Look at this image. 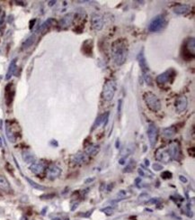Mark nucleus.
Wrapping results in <instances>:
<instances>
[{"label":"nucleus","mask_w":195,"mask_h":220,"mask_svg":"<svg viewBox=\"0 0 195 220\" xmlns=\"http://www.w3.org/2000/svg\"><path fill=\"white\" fill-rule=\"evenodd\" d=\"M0 189H2L4 191H6V192H8L11 189L10 184H9L8 180L6 179V177L1 176V175H0Z\"/></svg>","instance_id":"6ab92c4d"},{"label":"nucleus","mask_w":195,"mask_h":220,"mask_svg":"<svg viewBox=\"0 0 195 220\" xmlns=\"http://www.w3.org/2000/svg\"><path fill=\"white\" fill-rule=\"evenodd\" d=\"M94 180V178H92V179H87L86 180H85V184H88L89 182L91 183L92 181H93Z\"/></svg>","instance_id":"4c0bfd02"},{"label":"nucleus","mask_w":195,"mask_h":220,"mask_svg":"<svg viewBox=\"0 0 195 220\" xmlns=\"http://www.w3.org/2000/svg\"><path fill=\"white\" fill-rule=\"evenodd\" d=\"M186 50L188 51V53H189V54H192V55L193 56V54H194V50H195L194 38L189 39V41L187 42V44H186Z\"/></svg>","instance_id":"4be33fe9"},{"label":"nucleus","mask_w":195,"mask_h":220,"mask_svg":"<svg viewBox=\"0 0 195 220\" xmlns=\"http://www.w3.org/2000/svg\"><path fill=\"white\" fill-rule=\"evenodd\" d=\"M100 151V146L96 145H92L90 146H88L85 149V153L87 155H95L96 153H98Z\"/></svg>","instance_id":"412c9836"},{"label":"nucleus","mask_w":195,"mask_h":220,"mask_svg":"<svg viewBox=\"0 0 195 220\" xmlns=\"http://www.w3.org/2000/svg\"><path fill=\"white\" fill-rule=\"evenodd\" d=\"M61 174V170L56 165H51L48 170H47V175L50 179L58 178Z\"/></svg>","instance_id":"9b49d317"},{"label":"nucleus","mask_w":195,"mask_h":220,"mask_svg":"<svg viewBox=\"0 0 195 220\" xmlns=\"http://www.w3.org/2000/svg\"><path fill=\"white\" fill-rule=\"evenodd\" d=\"M167 149L169 151V153H170L172 159L177 160L178 157L180 156V148H179V145L177 143H172L169 145V148H167Z\"/></svg>","instance_id":"f8f14e48"},{"label":"nucleus","mask_w":195,"mask_h":220,"mask_svg":"<svg viewBox=\"0 0 195 220\" xmlns=\"http://www.w3.org/2000/svg\"><path fill=\"white\" fill-rule=\"evenodd\" d=\"M175 76V71L173 69H170V70L164 71L163 73L159 74V75L156 77V82L158 84H164L166 83V82H169V81H170V79H171V78H174Z\"/></svg>","instance_id":"0eeeda50"},{"label":"nucleus","mask_w":195,"mask_h":220,"mask_svg":"<svg viewBox=\"0 0 195 220\" xmlns=\"http://www.w3.org/2000/svg\"><path fill=\"white\" fill-rule=\"evenodd\" d=\"M116 92V82L113 80H106L103 88V98L105 101H111Z\"/></svg>","instance_id":"7ed1b4c3"},{"label":"nucleus","mask_w":195,"mask_h":220,"mask_svg":"<svg viewBox=\"0 0 195 220\" xmlns=\"http://www.w3.org/2000/svg\"><path fill=\"white\" fill-rule=\"evenodd\" d=\"M0 147H2V138L0 137Z\"/></svg>","instance_id":"a18cd8bd"},{"label":"nucleus","mask_w":195,"mask_h":220,"mask_svg":"<svg viewBox=\"0 0 195 220\" xmlns=\"http://www.w3.org/2000/svg\"><path fill=\"white\" fill-rule=\"evenodd\" d=\"M190 9H191V6L189 5L179 4L174 7V12L176 15H185L186 13H188Z\"/></svg>","instance_id":"4468645a"},{"label":"nucleus","mask_w":195,"mask_h":220,"mask_svg":"<svg viewBox=\"0 0 195 220\" xmlns=\"http://www.w3.org/2000/svg\"><path fill=\"white\" fill-rule=\"evenodd\" d=\"M83 52H85L86 49L88 50L87 51V53H86V55H92V50H93V42L92 41H90V40H87V41H85V42H84V44H83Z\"/></svg>","instance_id":"b1692460"},{"label":"nucleus","mask_w":195,"mask_h":220,"mask_svg":"<svg viewBox=\"0 0 195 220\" xmlns=\"http://www.w3.org/2000/svg\"><path fill=\"white\" fill-rule=\"evenodd\" d=\"M23 160L25 162H27V163H32V162H34V160H35V157H34L31 153H30L25 152V153H23Z\"/></svg>","instance_id":"a878e982"},{"label":"nucleus","mask_w":195,"mask_h":220,"mask_svg":"<svg viewBox=\"0 0 195 220\" xmlns=\"http://www.w3.org/2000/svg\"><path fill=\"white\" fill-rule=\"evenodd\" d=\"M102 212H104V214L107 215V216H112L113 214V209L111 207H106V208L102 209Z\"/></svg>","instance_id":"7c9ffc66"},{"label":"nucleus","mask_w":195,"mask_h":220,"mask_svg":"<svg viewBox=\"0 0 195 220\" xmlns=\"http://www.w3.org/2000/svg\"><path fill=\"white\" fill-rule=\"evenodd\" d=\"M52 220H60V218H53Z\"/></svg>","instance_id":"49530a36"},{"label":"nucleus","mask_w":195,"mask_h":220,"mask_svg":"<svg viewBox=\"0 0 195 220\" xmlns=\"http://www.w3.org/2000/svg\"><path fill=\"white\" fill-rule=\"evenodd\" d=\"M55 3H56V1H50V2H49V6H52L55 5Z\"/></svg>","instance_id":"58836bf2"},{"label":"nucleus","mask_w":195,"mask_h":220,"mask_svg":"<svg viewBox=\"0 0 195 220\" xmlns=\"http://www.w3.org/2000/svg\"><path fill=\"white\" fill-rule=\"evenodd\" d=\"M34 41H35V36H34V35H31L29 38H27V39L23 42V45H22L23 49H27V48L31 47V45L33 44Z\"/></svg>","instance_id":"393cba45"},{"label":"nucleus","mask_w":195,"mask_h":220,"mask_svg":"<svg viewBox=\"0 0 195 220\" xmlns=\"http://www.w3.org/2000/svg\"><path fill=\"white\" fill-rule=\"evenodd\" d=\"M165 24L166 23H165L164 16L163 15H157L149 24L148 30L150 32H152L160 31V30L163 29V27L165 25Z\"/></svg>","instance_id":"20e7f679"},{"label":"nucleus","mask_w":195,"mask_h":220,"mask_svg":"<svg viewBox=\"0 0 195 220\" xmlns=\"http://www.w3.org/2000/svg\"><path fill=\"white\" fill-rule=\"evenodd\" d=\"M139 66L142 70V72H143L144 75H147L149 69H148V66H147V61H146V58L144 56L143 53H139Z\"/></svg>","instance_id":"2eb2a0df"},{"label":"nucleus","mask_w":195,"mask_h":220,"mask_svg":"<svg viewBox=\"0 0 195 220\" xmlns=\"http://www.w3.org/2000/svg\"><path fill=\"white\" fill-rule=\"evenodd\" d=\"M86 160L87 158L85 153H77L73 157V162L76 164H82L86 162Z\"/></svg>","instance_id":"aec40b11"},{"label":"nucleus","mask_w":195,"mask_h":220,"mask_svg":"<svg viewBox=\"0 0 195 220\" xmlns=\"http://www.w3.org/2000/svg\"><path fill=\"white\" fill-rule=\"evenodd\" d=\"M156 158L157 161L159 162H163L165 163H168L171 160L172 157L169 153L168 149H163V148H159L158 150H156Z\"/></svg>","instance_id":"423d86ee"},{"label":"nucleus","mask_w":195,"mask_h":220,"mask_svg":"<svg viewBox=\"0 0 195 220\" xmlns=\"http://www.w3.org/2000/svg\"><path fill=\"white\" fill-rule=\"evenodd\" d=\"M35 21H36L35 19H34L33 21H31V25H30V29H31V28L33 27V24H34V23H35Z\"/></svg>","instance_id":"79ce46f5"},{"label":"nucleus","mask_w":195,"mask_h":220,"mask_svg":"<svg viewBox=\"0 0 195 220\" xmlns=\"http://www.w3.org/2000/svg\"><path fill=\"white\" fill-rule=\"evenodd\" d=\"M115 146H116V148H118V149H119V146H120V142H119V140H117V141H116Z\"/></svg>","instance_id":"a19ab883"},{"label":"nucleus","mask_w":195,"mask_h":220,"mask_svg":"<svg viewBox=\"0 0 195 220\" xmlns=\"http://www.w3.org/2000/svg\"><path fill=\"white\" fill-rule=\"evenodd\" d=\"M30 170L34 174H41L44 170V166L41 162H33L30 166Z\"/></svg>","instance_id":"dca6fc26"},{"label":"nucleus","mask_w":195,"mask_h":220,"mask_svg":"<svg viewBox=\"0 0 195 220\" xmlns=\"http://www.w3.org/2000/svg\"><path fill=\"white\" fill-rule=\"evenodd\" d=\"M118 196L120 197V199H123L124 198H125V196H126V191H125V190H121V191L118 193Z\"/></svg>","instance_id":"f704fd0d"},{"label":"nucleus","mask_w":195,"mask_h":220,"mask_svg":"<svg viewBox=\"0 0 195 220\" xmlns=\"http://www.w3.org/2000/svg\"><path fill=\"white\" fill-rule=\"evenodd\" d=\"M150 199V196L147 193H141L139 196V201L140 202H147Z\"/></svg>","instance_id":"c756f323"},{"label":"nucleus","mask_w":195,"mask_h":220,"mask_svg":"<svg viewBox=\"0 0 195 220\" xmlns=\"http://www.w3.org/2000/svg\"><path fill=\"white\" fill-rule=\"evenodd\" d=\"M122 100L120 99L118 101V114H121L122 113Z\"/></svg>","instance_id":"72a5a7b5"},{"label":"nucleus","mask_w":195,"mask_h":220,"mask_svg":"<svg viewBox=\"0 0 195 220\" xmlns=\"http://www.w3.org/2000/svg\"><path fill=\"white\" fill-rule=\"evenodd\" d=\"M144 101L147 106L153 112H158L161 109V102L156 95L152 92H145L143 95Z\"/></svg>","instance_id":"f03ea898"},{"label":"nucleus","mask_w":195,"mask_h":220,"mask_svg":"<svg viewBox=\"0 0 195 220\" xmlns=\"http://www.w3.org/2000/svg\"><path fill=\"white\" fill-rule=\"evenodd\" d=\"M179 179H180L182 182H184V183H187V182H188V179L185 178V176H183V175H180V176H179Z\"/></svg>","instance_id":"c9c22d12"},{"label":"nucleus","mask_w":195,"mask_h":220,"mask_svg":"<svg viewBox=\"0 0 195 220\" xmlns=\"http://www.w3.org/2000/svg\"><path fill=\"white\" fill-rule=\"evenodd\" d=\"M152 168H153V170H156V171H158V170H163V166L161 165V164H159V163H154L153 165H152Z\"/></svg>","instance_id":"473e14b6"},{"label":"nucleus","mask_w":195,"mask_h":220,"mask_svg":"<svg viewBox=\"0 0 195 220\" xmlns=\"http://www.w3.org/2000/svg\"><path fill=\"white\" fill-rule=\"evenodd\" d=\"M54 22V20L52 19V18H49L48 20H46V21L44 22L42 24H41V26L38 28V30H37V32H43V31H45L50 25H52V24Z\"/></svg>","instance_id":"cd10ccee"},{"label":"nucleus","mask_w":195,"mask_h":220,"mask_svg":"<svg viewBox=\"0 0 195 220\" xmlns=\"http://www.w3.org/2000/svg\"><path fill=\"white\" fill-rule=\"evenodd\" d=\"M139 174L141 177H144V176H145V172H144V170L142 169H139Z\"/></svg>","instance_id":"e433bc0d"},{"label":"nucleus","mask_w":195,"mask_h":220,"mask_svg":"<svg viewBox=\"0 0 195 220\" xmlns=\"http://www.w3.org/2000/svg\"><path fill=\"white\" fill-rule=\"evenodd\" d=\"M15 69H16V59H14V60L11 62L10 65H9V67H8V71H7L6 75V80H10L11 77L13 76V74H14L15 71Z\"/></svg>","instance_id":"f3484780"},{"label":"nucleus","mask_w":195,"mask_h":220,"mask_svg":"<svg viewBox=\"0 0 195 220\" xmlns=\"http://www.w3.org/2000/svg\"><path fill=\"white\" fill-rule=\"evenodd\" d=\"M176 134V128L175 126H169L163 129V136L166 138H172Z\"/></svg>","instance_id":"a211bd4d"},{"label":"nucleus","mask_w":195,"mask_h":220,"mask_svg":"<svg viewBox=\"0 0 195 220\" xmlns=\"http://www.w3.org/2000/svg\"><path fill=\"white\" fill-rule=\"evenodd\" d=\"M147 136H148V140H149L151 147H154L155 145L156 144L157 136H158V129L155 124H149V126L147 127Z\"/></svg>","instance_id":"39448f33"},{"label":"nucleus","mask_w":195,"mask_h":220,"mask_svg":"<svg viewBox=\"0 0 195 220\" xmlns=\"http://www.w3.org/2000/svg\"><path fill=\"white\" fill-rule=\"evenodd\" d=\"M1 12H2V8H1V6H0V15H1Z\"/></svg>","instance_id":"de8ad7c7"},{"label":"nucleus","mask_w":195,"mask_h":220,"mask_svg":"<svg viewBox=\"0 0 195 220\" xmlns=\"http://www.w3.org/2000/svg\"><path fill=\"white\" fill-rule=\"evenodd\" d=\"M21 220H28V218H27L26 217H23V218H21Z\"/></svg>","instance_id":"c03bdc74"},{"label":"nucleus","mask_w":195,"mask_h":220,"mask_svg":"<svg viewBox=\"0 0 195 220\" xmlns=\"http://www.w3.org/2000/svg\"><path fill=\"white\" fill-rule=\"evenodd\" d=\"M6 136L8 138V140L12 142V143H15V140H16V137L15 136L14 132L11 130L10 126H8V124L6 123Z\"/></svg>","instance_id":"5701e85b"},{"label":"nucleus","mask_w":195,"mask_h":220,"mask_svg":"<svg viewBox=\"0 0 195 220\" xmlns=\"http://www.w3.org/2000/svg\"><path fill=\"white\" fill-rule=\"evenodd\" d=\"M188 106V100L185 96L179 97L175 101V108L177 112H183L187 108Z\"/></svg>","instance_id":"1a4fd4ad"},{"label":"nucleus","mask_w":195,"mask_h":220,"mask_svg":"<svg viewBox=\"0 0 195 220\" xmlns=\"http://www.w3.org/2000/svg\"><path fill=\"white\" fill-rule=\"evenodd\" d=\"M172 176H173V174H172L170 171H168V170L164 171V172L161 174V177L163 179H171L172 178Z\"/></svg>","instance_id":"2f4dec72"},{"label":"nucleus","mask_w":195,"mask_h":220,"mask_svg":"<svg viewBox=\"0 0 195 220\" xmlns=\"http://www.w3.org/2000/svg\"><path fill=\"white\" fill-rule=\"evenodd\" d=\"M133 151H134L133 145H129L124 147V149L122 151L121 154H122V156H128V155H130L131 153H132Z\"/></svg>","instance_id":"bb28decb"},{"label":"nucleus","mask_w":195,"mask_h":220,"mask_svg":"<svg viewBox=\"0 0 195 220\" xmlns=\"http://www.w3.org/2000/svg\"><path fill=\"white\" fill-rule=\"evenodd\" d=\"M109 116H110V113H109V112H106V113L103 114V115H99V116L96 118V120H95V122H94V124H93V126L92 131L93 130H94L95 128H97L98 126H100L101 124H103V126H106L107 123H108V121H109Z\"/></svg>","instance_id":"9d476101"},{"label":"nucleus","mask_w":195,"mask_h":220,"mask_svg":"<svg viewBox=\"0 0 195 220\" xmlns=\"http://www.w3.org/2000/svg\"><path fill=\"white\" fill-rule=\"evenodd\" d=\"M74 21V14L69 13L68 15H66L60 21V26L62 28H67L69 25H71L72 23Z\"/></svg>","instance_id":"ddd939ff"},{"label":"nucleus","mask_w":195,"mask_h":220,"mask_svg":"<svg viewBox=\"0 0 195 220\" xmlns=\"http://www.w3.org/2000/svg\"><path fill=\"white\" fill-rule=\"evenodd\" d=\"M65 220H69V219H68V218H67V219H65Z\"/></svg>","instance_id":"09e8293b"},{"label":"nucleus","mask_w":195,"mask_h":220,"mask_svg":"<svg viewBox=\"0 0 195 220\" xmlns=\"http://www.w3.org/2000/svg\"><path fill=\"white\" fill-rule=\"evenodd\" d=\"M112 56L115 64L121 66L125 63L128 57V43L125 39H117L112 43Z\"/></svg>","instance_id":"f257e3e1"},{"label":"nucleus","mask_w":195,"mask_h":220,"mask_svg":"<svg viewBox=\"0 0 195 220\" xmlns=\"http://www.w3.org/2000/svg\"><path fill=\"white\" fill-rule=\"evenodd\" d=\"M145 162H146V165H147V166H148V165H149V161H148L147 159H146V160H145Z\"/></svg>","instance_id":"37998d69"},{"label":"nucleus","mask_w":195,"mask_h":220,"mask_svg":"<svg viewBox=\"0 0 195 220\" xmlns=\"http://www.w3.org/2000/svg\"><path fill=\"white\" fill-rule=\"evenodd\" d=\"M119 162H120V164H124L125 163V159H121L120 161H119Z\"/></svg>","instance_id":"ea45409f"},{"label":"nucleus","mask_w":195,"mask_h":220,"mask_svg":"<svg viewBox=\"0 0 195 220\" xmlns=\"http://www.w3.org/2000/svg\"><path fill=\"white\" fill-rule=\"evenodd\" d=\"M91 24L92 28L95 31H100L102 30L104 24L103 16L99 14H93L91 17Z\"/></svg>","instance_id":"6e6552de"},{"label":"nucleus","mask_w":195,"mask_h":220,"mask_svg":"<svg viewBox=\"0 0 195 220\" xmlns=\"http://www.w3.org/2000/svg\"><path fill=\"white\" fill-rule=\"evenodd\" d=\"M24 178H25V179L28 181V183L31 185L32 188H34V189H39V190H44V189H46V187H44V186H41V185H40V184H38V183L34 182L33 180H31V179L27 178V177H24Z\"/></svg>","instance_id":"c85d7f7f"}]
</instances>
